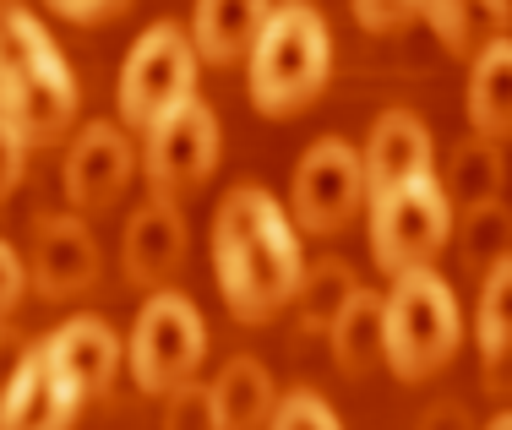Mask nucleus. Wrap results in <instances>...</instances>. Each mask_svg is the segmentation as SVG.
Instances as JSON below:
<instances>
[{
	"label": "nucleus",
	"instance_id": "obj_1",
	"mask_svg": "<svg viewBox=\"0 0 512 430\" xmlns=\"http://www.w3.org/2000/svg\"><path fill=\"white\" fill-rule=\"evenodd\" d=\"M306 251L289 207L262 186H235L213 213V278L235 322H273L284 305H295Z\"/></svg>",
	"mask_w": 512,
	"mask_h": 430
},
{
	"label": "nucleus",
	"instance_id": "obj_2",
	"mask_svg": "<svg viewBox=\"0 0 512 430\" xmlns=\"http://www.w3.org/2000/svg\"><path fill=\"white\" fill-rule=\"evenodd\" d=\"M0 120L28 147L60 142L77 126V77L22 0H0Z\"/></svg>",
	"mask_w": 512,
	"mask_h": 430
},
{
	"label": "nucleus",
	"instance_id": "obj_3",
	"mask_svg": "<svg viewBox=\"0 0 512 430\" xmlns=\"http://www.w3.org/2000/svg\"><path fill=\"white\" fill-rule=\"evenodd\" d=\"M333 71V33L311 0H278L262 39L251 49V109L267 120H289L316 104Z\"/></svg>",
	"mask_w": 512,
	"mask_h": 430
},
{
	"label": "nucleus",
	"instance_id": "obj_4",
	"mask_svg": "<svg viewBox=\"0 0 512 430\" xmlns=\"http://www.w3.org/2000/svg\"><path fill=\"white\" fill-rule=\"evenodd\" d=\"M463 343V311L458 294L436 267L398 278L387 294V322H382V360L398 382H431Z\"/></svg>",
	"mask_w": 512,
	"mask_h": 430
},
{
	"label": "nucleus",
	"instance_id": "obj_5",
	"mask_svg": "<svg viewBox=\"0 0 512 430\" xmlns=\"http://www.w3.org/2000/svg\"><path fill=\"white\" fill-rule=\"evenodd\" d=\"M453 202H447L442 180L425 175L409 180V186L387 191L371 202V262L382 267L387 278H409L436 267V256L453 245Z\"/></svg>",
	"mask_w": 512,
	"mask_h": 430
},
{
	"label": "nucleus",
	"instance_id": "obj_6",
	"mask_svg": "<svg viewBox=\"0 0 512 430\" xmlns=\"http://www.w3.org/2000/svg\"><path fill=\"white\" fill-rule=\"evenodd\" d=\"M207 360V327L202 311L180 289H153L148 305L137 311V327L126 338V365L131 382L153 398H169L175 387L197 382Z\"/></svg>",
	"mask_w": 512,
	"mask_h": 430
},
{
	"label": "nucleus",
	"instance_id": "obj_7",
	"mask_svg": "<svg viewBox=\"0 0 512 430\" xmlns=\"http://www.w3.org/2000/svg\"><path fill=\"white\" fill-rule=\"evenodd\" d=\"M197 66L202 60H197V44H191V28H180V22L142 28V39L131 44L120 82H115V104L126 115V126L148 131L175 104L197 98Z\"/></svg>",
	"mask_w": 512,
	"mask_h": 430
},
{
	"label": "nucleus",
	"instance_id": "obj_8",
	"mask_svg": "<svg viewBox=\"0 0 512 430\" xmlns=\"http://www.w3.org/2000/svg\"><path fill=\"white\" fill-rule=\"evenodd\" d=\"M218 153H224V131H218V115L202 104V98H186L175 104L164 120L148 126V147H142V175H148L153 196L164 202H180V196L202 191L218 169Z\"/></svg>",
	"mask_w": 512,
	"mask_h": 430
},
{
	"label": "nucleus",
	"instance_id": "obj_9",
	"mask_svg": "<svg viewBox=\"0 0 512 430\" xmlns=\"http://www.w3.org/2000/svg\"><path fill=\"white\" fill-rule=\"evenodd\" d=\"M365 207V164L344 137H322L300 153L289 180V218L300 235H338Z\"/></svg>",
	"mask_w": 512,
	"mask_h": 430
},
{
	"label": "nucleus",
	"instance_id": "obj_10",
	"mask_svg": "<svg viewBox=\"0 0 512 430\" xmlns=\"http://www.w3.org/2000/svg\"><path fill=\"white\" fill-rule=\"evenodd\" d=\"M131 180H137V147H131V137L115 120H82L66 147V169H60L71 213H109L131 191Z\"/></svg>",
	"mask_w": 512,
	"mask_h": 430
},
{
	"label": "nucleus",
	"instance_id": "obj_11",
	"mask_svg": "<svg viewBox=\"0 0 512 430\" xmlns=\"http://www.w3.org/2000/svg\"><path fill=\"white\" fill-rule=\"evenodd\" d=\"M28 284L44 294V300H77L99 284V240L82 224V213H39L28 224Z\"/></svg>",
	"mask_w": 512,
	"mask_h": 430
},
{
	"label": "nucleus",
	"instance_id": "obj_12",
	"mask_svg": "<svg viewBox=\"0 0 512 430\" xmlns=\"http://www.w3.org/2000/svg\"><path fill=\"white\" fill-rule=\"evenodd\" d=\"M186 245H191V235H186L180 202L148 196V202L126 218V235H120V273H126V284L153 294L186 267Z\"/></svg>",
	"mask_w": 512,
	"mask_h": 430
},
{
	"label": "nucleus",
	"instance_id": "obj_13",
	"mask_svg": "<svg viewBox=\"0 0 512 430\" xmlns=\"http://www.w3.org/2000/svg\"><path fill=\"white\" fill-rule=\"evenodd\" d=\"M360 164H365V202H376V196L409 186V180L436 175V137L414 109H382Z\"/></svg>",
	"mask_w": 512,
	"mask_h": 430
},
{
	"label": "nucleus",
	"instance_id": "obj_14",
	"mask_svg": "<svg viewBox=\"0 0 512 430\" xmlns=\"http://www.w3.org/2000/svg\"><path fill=\"white\" fill-rule=\"evenodd\" d=\"M39 349H44V360L55 365L60 382L71 387V398L93 403V398L109 392V382H115L126 343H120V333L104 322V316H71V322H60Z\"/></svg>",
	"mask_w": 512,
	"mask_h": 430
},
{
	"label": "nucleus",
	"instance_id": "obj_15",
	"mask_svg": "<svg viewBox=\"0 0 512 430\" xmlns=\"http://www.w3.org/2000/svg\"><path fill=\"white\" fill-rule=\"evenodd\" d=\"M82 403L71 398V387L55 376V365L44 360V349H22L17 371L0 387V430H71Z\"/></svg>",
	"mask_w": 512,
	"mask_h": 430
},
{
	"label": "nucleus",
	"instance_id": "obj_16",
	"mask_svg": "<svg viewBox=\"0 0 512 430\" xmlns=\"http://www.w3.org/2000/svg\"><path fill=\"white\" fill-rule=\"evenodd\" d=\"M267 17H273V0H197V11H191V44H197V60H207V66L251 60Z\"/></svg>",
	"mask_w": 512,
	"mask_h": 430
},
{
	"label": "nucleus",
	"instance_id": "obj_17",
	"mask_svg": "<svg viewBox=\"0 0 512 430\" xmlns=\"http://www.w3.org/2000/svg\"><path fill=\"white\" fill-rule=\"evenodd\" d=\"M474 343H480V376L485 392H512V256L480 278V316H474Z\"/></svg>",
	"mask_w": 512,
	"mask_h": 430
},
{
	"label": "nucleus",
	"instance_id": "obj_18",
	"mask_svg": "<svg viewBox=\"0 0 512 430\" xmlns=\"http://www.w3.org/2000/svg\"><path fill=\"white\" fill-rule=\"evenodd\" d=\"M213 409L224 430H267L278 409V387L256 354H235L224 360V371L213 376Z\"/></svg>",
	"mask_w": 512,
	"mask_h": 430
},
{
	"label": "nucleus",
	"instance_id": "obj_19",
	"mask_svg": "<svg viewBox=\"0 0 512 430\" xmlns=\"http://www.w3.org/2000/svg\"><path fill=\"white\" fill-rule=\"evenodd\" d=\"M474 137L507 142L512 137V39H496L491 49L469 60V88H463Z\"/></svg>",
	"mask_w": 512,
	"mask_h": 430
},
{
	"label": "nucleus",
	"instance_id": "obj_20",
	"mask_svg": "<svg viewBox=\"0 0 512 430\" xmlns=\"http://www.w3.org/2000/svg\"><path fill=\"white\" fill-rule=\"evenodd\" d=\"M420 17L431 22V33L442 39L447 55L474 60L480 49H491L496 39H507L512 0H425Z\"/></svg>",
	"mask_w": 512,
	"mask_h": 430
},
{
	"label": "nucleus",
	"instance_id": "obj_21",
	"mask_svg": "<svg viewBox=\"0 0 512 430\" xmlns=\"http://www.w3.org/2000/svg\"><path fill=\"white\" fill-rule=\"evenodd\" d=\"M382 322H387V294L376 289H355L349 305L338 311V322L327 327V349H333V365L344 376H371L382 360Z\"/></svg>",
	"mask_w": 512,
	"mask_h": 430
},
{
	"label": "nucleus",
	"instance_id": "obj_22",
	"mask_svg": "<svg viewBox=\"0 0 512 430\" xmlns=\"http://www.w3.org/2000/svg\"><path fill=\"white\" fill-rule=\"evenodd\" d=\"M442 191L453 202V213H469V207H485V202H502L507 191V158H502V142L491 137H463L447 158V175H442Z\"/></svg>",
	"mask_w": 512,
	"mask_h": 430
},
{
	"label": "nucleus",
	"instance_id": "obj_23",
	"mask_svg": "<svg viewBox=\"0 0 512 430\" xmlns=\"http://www.w3.org/2000/svg\"><path fill=\"white\" fill-rule=\"evenodd\" d=\"M360 289L355 267L344 256H322L300 273V289H295V311H300V333L311 338H327V327L338 322V311L349 305V294Z\"/></svg>",
	"mask_w": 512,
	"mask_h": 430
},
{
	"label": "nucleus",
	"instance_id": "obj_24",
	"mask_svg": "<svg viewBox=\"0 0 512 430\" xmlns=\"http://www.w3.org/2000/svg\"><path fill=\"white\" fill-rule=\"evenodd\" d=\"M463 224H453V240H458V262L469 273H491L496 262L512 256V207L507 202H485V207H469L458 213Z\"/></svg>",
	"mask_w": 512,
	"mask_h": 430
},
{
	"label": "nucleus",
	"instance_id": "obj_25",
	"mask_svg": "<svg viewBox=\"0 0 512 430\" xmlns=\"http://www.w3.org/2000/svg\"><path fill=\"white\" fill-rule=\"evenodd\" d=\"M158 430H224L213 409V382H186L164 398V425Z\"/></svg>",
	"mask_w": 512,
	"mask_h": 430
},
{
	"label": "nucleus",
	"instance_id": "obj_26",
	"mask_svg": "<svg viewBox=\"0 0 512 430\" xmlns=\"http://www.w3.org/2000/svg\"><path fill=\"white\" fill-rule=\"evenodd\" d=\"M267 430H344V420L333 414V403L311 387H295L289 398H278L273 409V425Z\"/></svg>",
	"mask_w": 512,
	"mask_h": 430
},
{
	"label": "nucleus",
	"instance_id": "obj_27",
	"mask_svg": "<svg viewBox=\"0 0 512 430\" xmlns=\"http://www.w3.org/2000/svg\"><path fill=\"white\" fill-rule=\"evenodd\" d=\"M425 0H355V17L365 33H404L409 22H420Z\"/></svg>",
	"mask_w": 512,
	"mask_h": 430
},
{
	"label": "nucleus",
	"instance_id": "obj_28",
	"mask_svg": "<svg viewBox=\"0 0 512 430\" xmlns=\"http://www.w3.org/2000/svg\"><path fill=\"white\" fill-rule=\"evenodd\" d=\"M22 294H28V262L11 240H0V322L22 305Z\"/></svg>",
	"mask_w": 512,
	"mask_h": 430
},
{
	"label": "nucleus",
	"instance_id": "obj_29",
	"mask_svg": "<svg viewBox=\"0 0 512 430\" xmlns=\"http://www.w3.org/2000/svg\"><path fill=\"white\" fill-rule=\"evenodd\" d=\"M22 169H28V142L17 137V126L0 120V202L22 186Z\"/></svg>",
	"mask_w": 512,
	"mask_h": 430
},
{
	"label": "nucleus",
	"instance_id": "obj_30",
	"mask_svg": "<svg viewBox=\"0 0 512 430\" xmlns=\"http://www.w3.org/2000/svg\"><path fill=\"white\" fill-rule=\"evenodd\" d=\"M120 6H131V0H50V11H60V17H71V22H104L109 11H120Z\"/></svg>",
	"mask_w": 512,
	"mask_h": 430
},
{
	"label": "nucleus",
	"instance_id": "obj_31",
	"mask_svg": "<svg viewBox=\"0 0 512 430\" xmlns=\"http://www.w3.org/2000/svg\"><path fill=\"white\" fill-rule=\"evenodd\" d=\"M420 430H474V425L458 403H436L431 414H420Z\"/></svg>",
	"mask_w": 512,
	"mask_h": 430
},
{
	"label": "nucleus",
	"instance_id": "obj_32",
	"mask_svg": "<svg viewBox=\"0 0 512 430\" xmlns=\"http://www.w3.org/2000/svg\"><path fill=\"white\" fill-rule=\"evenodd\" d=\"M485 430H512V409H507V414H496V420L485 425Z\"/></svg>",
	"mask_w": 512,
	"mask_h": 430
}]
</instances>
